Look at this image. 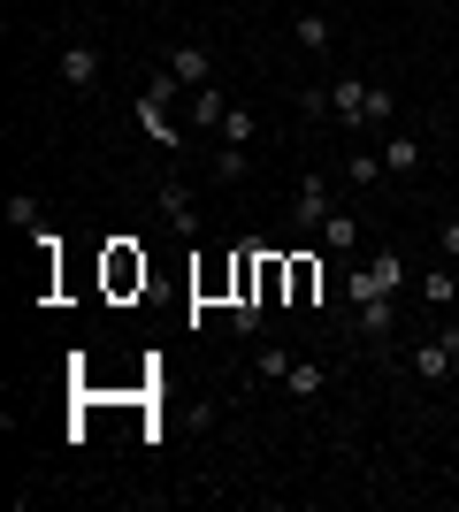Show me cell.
Returning a JSON list of instances; mask_svg holds the SVG:
<instances>
[{
  "instance_id": "6da1fadb",
  "label": "cell",
  "mask_w": 459,
  "mask_h": 512,
  "mask_svg": "<svg viewBox=\"0 0 459 512\" xmlns=\"http://www.w3.org/2000/svg\"><path fill=\"white\" fill-rule=\"evenodd\" d=\"M360 107H368V77H352V69H345L329 92H322V85L306 92V115H337L345 130H360Z\"/></svg>"
},
{
  "instance_id": "7a4b0ae2",
  "label": "cell",
  "mask_w": 459,
  "mask_h": 512,
  "mask_svg": "<svg viewBox=\"0 0 459 512\" xmlns=\"http://www.w3.org/2000/svg\"><path fill=\"white\" fill-rule=\"evenodd\" d=\"M161 69H169V77H176L184 92L215 85V54H207V46H192V39H184V46H169V54H161Z\"/></svg>"
},
{
  "instance_id": "3957f363",
  "label": "cell",
  "mask_w": 459,
  "mask_h": 512,
  "mask_svg": "<svg viewBox=\"0 0 459 512\" xmlns=\"http://www.w3.org/2000/svg\"><path fill=\"white\" fill-rule=\"evenodd\" d=\"M138 130H146V138H153L161 153H184V123H176V115H169L161 100H146V92H138Z\"/></svg>"
},
{
  "instance_id": "277c9868",
  "label": "cell",
  "mask_w": 459,
  "mask_h": 512,
  "mask_svg": "<svg viewBox=\"0 0 459 512\" xmlns=\"http://www.w3.org/2000/svg\"><path fill=\"white\" fill-rule=\"evenodd\" d=\"M54 77H62L69 92H92V85H100V54H92L85 39H77V46H62V62H54Z\"/></svg>"
},
{
  "instance_id": "5b68a950",
  "label": "cell",
  "mask_w": 459,
  "mask_h": 512,
  "mask_svg": "<svg viewBox=\"0 0 459 512\" xmlns=\"http://www.w3.org/2000/svg\"><path fill=\"white\" fill-rule=\"evenodd\" d=\"M329 214H337V207H329V184H322V176H306L299 192H291V222H299V230H322Z\"/></svg>"
},
{
  "instance_id": "8992f818",
  "label": "cell",
  "mask_w": 459,
  "mask_h": 512,
  "mask_svg": "<svg viewBox=\"0 0 459 512\" xmlns=\"http://www.w3.org/2000/svg\"><path fill=\"white\" fill-rule=\"evenodd\" d=\"M421 169V138L414 130H383V176H414Z\"/></svg>"
},
{
  "instance_id": "52a82bcc",
  "label": "cell",
  "mask_w": 459,
  "mask_h": 512,
  "mask_svg": "<svg viewBox=\"0 0 459 512\" xmlns=\"http://www.w3.org/2000/svg\"><path fill=\"white\" fill-rule=\"evenodd\" d=\"M161 214H169V230L199 237V207H192V192H184V184H176V176H161Z\"/></svg>"
},
{
  "instance_id": "ba28073f",
  "label": "cell",
  "mask_w": 459,
  "mask_h": 512,
  "mask_svg": "<svg viewBox=\"0 0 459 512\" xmlns=\"http://www.w3.org/2000/svg\"><path fill=\"white\" fill-rule=\"evenodd\" d=\"M421 306H437V314H452V306H459V276H452V260H437V268L421 276Z\"/></svg>"
},
{
  "instance_id": "9c48e42d",
  "label": "cell",
  "mask_w": 459,
  "mask_h": 512,
  "mask_svg": "<svg viewBox=\"0 0 459 512\" xmlns=\"http://www.w3.org/2000/svg\"><path fill=\"white\" fill-rule=\"evenodd\" d=\"M368 276H375V291H391V299H398V291L414 283V268H406V253H391V245H383V253L368 260Z\"/></svg>"
},
{
  "instance_id": "30bf717a",
  "label": "cell",
  "mask_w": 459,
  "mask_h": 512,
  "mask_svg": "<svg viewBox=\"0 0 459 512\" xmlns=\"http://www.w3.org/2000/svg\"><path fill=\"white\" fill-rule=\"evenodd\" d=\"M291 39H299V46H306V54H322V46H329V39H337V23H329V16H322V8H299V16H291Z\"/></svg>"
},
{
  "instance_id": "8fae6325",
  "label": "cell",
  "mask_w": 459,
  "mask_h": 512,
  "mask_svg": "<svg viewBox=\"0 0 459 512\" xmlns=\"http://www.w3.org/2000/svg\"><path fill=\"white\" fill-rule=\"evenodd\" d=\"M391 329H398V299H368V306H360V337L391 344Z\"/></svg>"
},
{
  "instance_id": "7c38bea8",
  "label": "cell",
  "mask_w": 459,
  "mask_h": 512,
  "mask_svg": "<svg viewBox=\"0 0 459 512\" xmlns=\"http://www.w3.org/2000/svg\"><path fill=\"white\" fill-rule=\"evenodd\" d=\"M398 123V100H391V85H368V107H360V130H391Z\"/></svg>"
},
{
  "instance_id": "4fadbf2b",
  "label": "cell",
  "mask_w": 459,
  "mask_h": 512,
  "mask_svg": "<svg viewBox=\"0 0 459 512\" xmlns=\"http://www.w3.org/2000/svg\"><path fill=\"white\" fill-rule=\"evenodd\" d=\"M8 230H31V237H39L46 230V207L31 192H16V199H8Z\"/></svg>"
},
{
  "instance_id": "5bb4252c",
  "label": "cell",
  "mask_w": 459,
  "mask_h": 512,
  "mask_svg": "<svg viewBox=\"0 0 459 512\" xmlns=\"http://www.w3.org/2000/svg\"><path fill=\"white\" fill-rule=\"evenodd\" d=\"M222 115H230V100H222L215 85H199V92H192V123H199V130H215Z\"/></svg>"
},
{
  "instance_id": "9a60e30c",
  "label": "cell",
  "mask_w": 459,
  "mask_h": 512,
  "mask_svg": "<svg viewBox=\"0 0 459 512\" xmlns=\"http://www.w3.org/2000/svg\"><path fill=\"white\" fill-rule=\"evenodd\" d=\"M253 130H261V123H253L245 107H230V115L215 123V138H222V146H253Z\"/></svg>"
},
{
  "instance_id": "2e32d148",
  "label": "cell",
  "mask_w": 459,
  "mask_h": 512,
  "mask_svg": "<svg viewBox=\"0 0 459 512\" xmlns=\"http://www.w3.org/2000/svg\"><path fill=\"white\" fill-rule=\"evenodd\" d=\"M245 169H253V146H215V176L222 184H238Z\"/></svg>"
},
{
  "instance_id": "e0dca14e",
  "label": "cell",
  "mask_w": 459,
  "mask_h": 512,
  "mask_svg": "<svg viewBox=\"0 0 459 512\" xmlns=\"http://www.w3.org/2000/svg\"><path fill=\"white\" fill-rule=\"evenodd\" d=\"M261 321H268V299H238L230 306V329H238V337H261Z\"/></svg>"
},
{
  "instance_id": "ac0fdd59",
  "label": "cell",
  "mask_w": 459,
  "mask_h": 512,
  "mask_svg": "<svg viewBox=\"0 0 459 512\" xmlns=\"http://www.w3.org/2000/svg\"><path fill=\"white\" fill-rule=\"evenodd\" d=\"M345 184H368V192H375V184H383V153H352V161H345Z\"/></svg>"
},
{
  "instance_id": "d6986e66",
  "label": "cell",
  "mask_w": 459,
  "mask_h": 512,
  "mask_svg": "<svg viewBox=\"0 0 459 512\" xmlns=\"http://www.w3.org/2000/svg\"><path fill=\"white\" fill-rule=\"evenodd\" d=\"M284 383H291V398H322V383H329V375H322V367H299V360H291V375H284Z\"/></svg>"
},
{
  "instance_id": "ffe728a7",
  "label": "cell",
  "mask_w": 459,
  "mask_h": 512,
  "mask_svg": "<svg viewBox=\"0 0 459 512\" xmlns=\"http://www.w3.org/2000/svg\"><path fill=\"white\" fill-rule=\"evenodd\" d=\"M322 245H360V222H352V214H329V222H322Z\"/></svg>"
},
{
  "instance_id": "44dd1931",
  "label": "cell",
  "mask_w": 459,
  "mask_h": 512,
  "mask_svg": "<svg viewBox=\"0 0 459 512\" xmlns=\"http://www.w3.org/2000/svg\"><path fill=\"white\" fill-rule=\"evenodd\" d=\"M176 92H184V85H176L169 69H153V77H146V100H161V107H176Z\"/></svg>"
},
{
  "instance_id": "7402d4cb",
  "label": "cell",
  "mask_w": 459,
  "mask_h": 512,
  "mask_svg": "<svg viewBox=\"0 0 459 512\" xmlns=\"http://www.w3.org/2000/svg\"><path fill=\"white\" fill-rule=\"evenodd\" d=\"M261 375H276V383L291 375V352H284V344H261Z\"/></svg>"
},
{
  "instance_id": "603a6c76",
  "label": "cell",
  "mask_w": 459,
  "mask_h": 512,
  "mask_svg": "<svg viewBox=\"0 0 459 512\" xmlns=\"http://www.w3.org/2000/svg\"><path fill=\"white\" fill-rule=\"evenodd\" d=\"M437 253L459 260V214H444V230H437Z\"/></svg>"
},
{
  "instance_id": "cb8c5ba5",
  "label": "cell",
  "mask_w": 459,
  "mask_h": 512,
  "mask_svg": "<svg viewBox=\"0 0 459 512\" xmlns=\"http://www.w3.org/2000/svg\"><path fill=\"white\" fill-rule=\"evenodd\" d=\"M452 383H459V352H452Z\"/></svg>"
}]
</instances>
